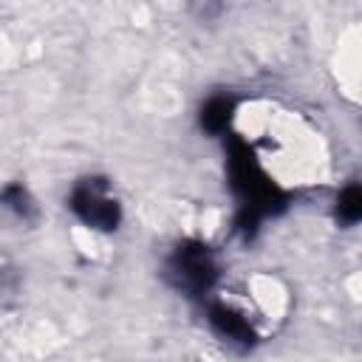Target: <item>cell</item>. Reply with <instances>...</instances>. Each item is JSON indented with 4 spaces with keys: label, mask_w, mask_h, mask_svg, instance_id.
<instances>
[{
    "label": "cell",
    "mask_w": 362,
    "mask_h": 362,
    "mask_svg": "<svg viewBox=\"0 0 362 362\" xmlns=\"http://www.w3.org/2000/svg\"><path fill=\"white\" fill-rule=\"evenodd\" d=\"M359 215H362V192H359L356 184H351V187L342 189V195L337 201V218L351 226V223L359 221Z\"/></svg>",
    "instance_id": "obj_6"
},
{
    "label": "cell",
    "mask_w": 362,
    "mask_h": 362,
    "mask_svg": "<svg viewBox=\"0 0 362 362\" xmlns=\"http://www.w3.org/2000/svg\"><path fill=\"white\" fill-rule=\"evenodd\" d=\"M232 110H235V102H232V99H226V96L209 99V102L204 105V110H201V124H204V130H209V133H223L226 124H229V119H232Z\"/></svg>",
    "instance_id": "obj_4"
},
{
    "label": "cell",
    "mask_w": 362,
    "mask_h": 362,
    "mask_svg": "<svg viewBox=\"0 0 362 362\" xmlns=\"http://www.w3.org/2000/svg\"><path fill=\"white\" fill-rule=\"evenodd\" d=\"M0 204L6 209H11L14 215H20V218H31L34 215V204H31V198H28V192H25L23 184H8L0 192Z\"/></svg>",
    "instance_id": "obj_5"
},
{
    "label": "cell",
    "mask_w": 362,
    "mask_h": 362,
    "mask_svg": "<svg viewBox=\"0 0 362 362\" xmlns=\"http://www.w3.org/2000/svg\"><path fill=\"white\" fill-rule=\"evenodd\" d=\"M209 322H212V328H215L223 339H229V342L252 345V339H255L249 320L240 317L238 311L226 308V305H212V308H209Z\"/></svg>",
    "instance_id": "obj_3"
},
{
    "label": "cell",
    "mask_w": 362,
    "mask_h": 362,
    "mask_svg": "<svg viewBox=\"0 0 362 362\" xmlns=\"http://www.w3.org/2000/svg\"><path fill=\"white\" fill-rule=\"evenodd\" d=\"M71 209L93 229H116L122 212L105 178H85L71 192Z\"/></svg>",
    "instance_id": "obj_2"
},
{
    "label": "cell",
    "mask_w": 362,
    "mask_h": 362,
    "mask_svg": "<svg viewBox=\"0 0 362 362\" xmlns=\"http://www.w3.org/2000/svg\"><path fill=\"white\" fill-rule=\"evenodd\" d=\"M167 277L173 280L175 288L187 291V294H204L215 283L218 266H215V257L206 246L187 243V246H178L175 255L170 257Z\"/></svg>",
    "instance_id": "obj_1"
}]
</instances>
